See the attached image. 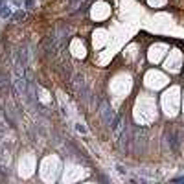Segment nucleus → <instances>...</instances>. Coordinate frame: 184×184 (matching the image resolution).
Segmentation results:
<instances>
[{
  "label": "nucleus",
  "mask_w": 184,
  "mask_h": 184,
  "mask_svg": "<svg viewBox=\"0 0 184 184\" xmlns=\"http://www.w3.org/2000/svg\"><path fill=\"white\" fill-rule=\"evenodd\" d=\"M175 182H179V181H184V177H179V179H173Z\"/></svg>",
  "instance_id": "2"
},
{
  "label": "nucleus",
  "mask_w": 184,
  "mask_h": 184,
  "mask_svg": "<svg viewBox=\"0 0 184 184\" xmlns=\"http://www.w3.org/2000/svg\"><path fill=\"white\" fill-rule=\"evenodd\" d=\"M26 6H28V7H31V6H33V0H26Z\"/></svg>",
  "instance_id": "1"
}]
</instances>
